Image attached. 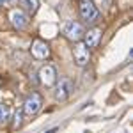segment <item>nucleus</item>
I'll list each match as a JSON object with an SVG mask.
<instances>
[{
	"label": "nucleus",
	"mask_w": 133,
	"mask_h": 133,
	"mask_svg": "<svg viewBox=\"0 0 133 133\" xmlns=\"http://www.w3.org/2000/svg\"><path fill=\"white\" fill-rule=\"evenodd\" d=\"M64 34H66V37L69 41L78 43V41H82V37H83V27L78 21L69 20V21L64 23Z\"/></svg>",
	"instance_id": "2"
},
{
	"label": "nucleus",
	"mask_w": 133,
	"mask_h": 133,
	"mask_svg": "<svg viewBox=\"0 0 133 133\" xmlns=\"http://www.w3.org/2000/svg\"><path fill=\"white\" fill-rule=\"evenodd\" d=\"M73 57H75V62L83 68L87 62H89V57H91V50L83 44V41H78L75 44V48H73Z\"/></svg>",
	"instance_id": "6"
},
{
	"label": "nucleus",
	"mask_w": 133,
	"mask_h": 133,
	"mask_svg": "<svg viewBox=\"0 0 133 133\" xmlns=\"http://www.w3.org/2000/svg\"><path fill=\"white\" fill-rule=\"evenodd\" d=\"M23 9L27 11L29 14H36L37 9H39V0H20Z\"/></svg>",
	"instance_id": "10"
},
{
	"label": "nucleus",
	"mask_w": 133,
	"mask_h": 133,
	"mask_svg": "<svg viewBox=\"0 0 133 133\" xmlns=\"http://www.w3.org/2000/svg\"><path fill=\"white\" fill-rule=\"evenodd\" d=\"M21 121H23V110L18 108L16 112H14V128H20L21 126Z\"/></svg>",
	"instance_id": "11"
},
{
	"label": "nucleus",
	"mask_w": 133,
	"mask_h": 133,
	"mask_svg": "<svg viewBox=\"0 0 133 133\" xmlns=\"http://www.w3.org/2000/svg\"><path fill=\"white\" fill-rule=\"evenodd\" d=\"M99 37H101V30L99 29H91L89 32H83V44L91 50V48H96L98 43H99Z\"/></svg>",
	"instance_id": "9"
},
{
	"label": "nucleus",
	"mask_w": 133,
	"mask_h": 133,
	"mask_svg": "<svg viewBox=\"0 0 133 133\" xmlns=\"http://www.w3.org/2000/svg\"><path fill=\"white\" fill-rule=\"evenodd\" d=\"M9 18H11V23H12L18 30H23V29L29 25V14H27L25 11H21V9L11 11Z\"/></svg>",
	"instance_id": "7"
},
{
	"label": "nucleus",
	"mask_w": 133,
	"mask_h": 133,
	"mask_svg": "<svg viewBox=\"0 0 133 133\" xmlns=\"http://www.w3.org/2000/svg\"><path fill=\"white\" fill-rule=\"evenodd\" d=\"M41 107H43V98L37 92H32L30 96L25 99V103H23V114H27V115H36V114L41 110Z\"/></svg>",
	"instance_id": "4"
},
{
	"label": "nucleus",
	"mask_w": 133,
	"mask_h": 133,
	"mask_svg": "<svg viewBox=\"0 0 133 133\" xmlns=\"http://www.w3.org/2000/svg\"><path fill=\"white\" fill-rule=\"evenodd\" d=\"M39 82L44 85V87H53L55 83H57V69L53 68V66H43L41 69H39Z\"/></svg>",
	"instance_id": "5"
},
{
	"label": "nucleus",
	"mask_w": 133,
	"mask_h": 133,
	"mask_svg": "<svg viewBox=\"0 0 133 133\" xmlns=\"http://www.w3.org/2000/svg\"><path fill=\"white\" fill-rule=\"evenodd\" d=\"M80 16L85 23H96L99 20V11L92 4V0H80Z\"/></svg>",
	"instance_id": "1"
},
{
	"label": "nucleus",
	"mask_w": 133,
	"mask_h": 133,
	"mask_svg": "<svg viewBox=\"0 0 133 133\" xmlns=\"http://www.w3.org/2000/svg\"><path fill=\"white\" fill-rule=\"evenodd\" d=\"M73 91H75L73 80L71 78H62L61 82L57 83V87H55V99H57V101H66V99L71 96Z\"/></svg>",
	"instance_id": "3"
},
{
	"label": "nucleus",
	"mask_w": 133,
	"mask_h": 133,
	"mask_svg": "<svg viewBox=\"0 0 133 133\" xmlns=\"http://www.w3.org/2000/svg\"><path fill=\"white\" fill-rule=\"evenodd\" d=\"M57 131H59V128L55 126V128H50V130H46L44 133H57Z\"/></svg>",
	"instance_id": "13"
},
{
	"label": "nucleus",
	"mask_w": 133,
	"mask_h": 133,
	"mask_svg": "<svg viewBox=\"0 0 133 133\" xmlns=\"http://www.w3.org/2000/svg\"><path fill=\"white\" fill-rule=\"evenodd\" d=\"M4 2H12V0H4Z\"/></svg>",
	"instance_id": "15"
},
{
	"label": "nucleus",
	"mask_w": 133,
	"mask_h": 133,
	"mask_svg": "<svg viewBox=\"0 0 133 133\" xmlns=\"http://www.w3.org/2000/svg\"><path fill=\"white\" fill-rule=\"evenodd\" d=\"M2 4H5V2H4V0H0V5H2Z\"/></svg>",
	"instance_id": "14"
},
{
	"label": "nucleus",
	"mask_w": 133,
	"mask_h": 133,
	"mask_svg": "<svg viewBox=\"0 0 133 133\" xmlns=\"http://www.w3.org/2000/svg\"><path fill=\"white\" fill-rule=\"evenodd\" d=\"M83 133H89V131H83Z\"/></svg>",
	"instance_id": "16"
},
{
	"label": "nucleus",
	"mask_w": 133,
	"mask_h": 133,
	"mask_svg": "<svg viewBox=\"0 0 133 133\" xmlns=\"http://www.w3.org/2000/svg\"><path fill=\"white\" fill-rule=\"evenodd\" d=\"M30 51H32V55H34L36 59H39V61L50 57V46H48L44 41H41V39H36V41L32 43Z\"/></svg>",
	"instance_id": "8"
},
{
	"label": "nucleus",
	"mask_w": 133,
	"mask_h": 133,
	"mask_svg": "<svg viewBox=\"0 0 133 133\" xmlns=\"http://www.w3.org/2000/svg\"><path fill=\"white\" fill-rule=\"evenodd\" d=\"M7 119V108L4 105H0V123H4Z\"/></svg>",
	"instance_id": "12"
}]
</instances>
